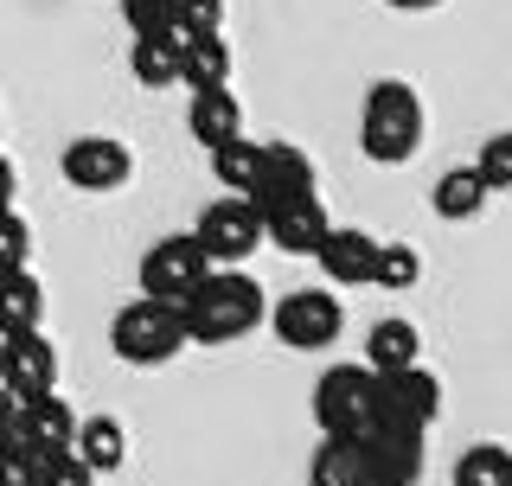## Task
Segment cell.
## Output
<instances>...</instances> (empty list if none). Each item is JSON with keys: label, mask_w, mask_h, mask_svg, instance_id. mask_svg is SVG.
Returning <instances> with one entry per match:
<instances>
[{"label": "cell", "mask_w": 512, "mask_h": 486, "mask_svg": "<svg viewBox=\"0 0 512 486\" xmlns=\"http://www.w3.org/2000/svg\"><path fill=\"white\" fill-rule=\"evenodd\" d=\"M32 486H96V474L71 455V448H52V455H39V480Z\"/></svg>", "instance_id": "30"}, {"label": "cell", "mask_w": 512, "mask_h": 486, "mask_svg": "<svg viewBox=\"0 0 512 486\" xmlns=\"http://www.w3.org/2000/svg\"><path fill=\"white\" fill-rule=\"evenodd\" d=\"M109 346H116V359H122V365H135V371L173 365V359L186 352L180 307H173V301H154V295L128 301L122 314H116V327H109Z\"/></svg>", "instance_id": "3"}, {"label": "cell", "mask_w": 512, "mask_h": 486, "mask_svg": "<svg viewBox=\"0 0 512 486\" xmlns=\"http://www.w3.org/2000/svg\"><path fill=\"white\" fill-rule=\"evenodd\" d=\"M128 32H173V0H122Z\"/></svg>", "instance_id": "32"}, {"label": "cell", "mask_w": 512, "mask_h": 486, "mask_svg": "<svg viewBox=\"0 0 512 486\" xmlns=\"http://www.w3.org/2000/svg\"><path fill=\"white\" fill-rule=\"evenodd\" d=\"M416 352H423V333L410 327V320H378L372 333H365V359L372 371H397V365H416Z\"/></svg>", "instance_id": "23"}, {"label": "cell", "mask_w": 512, "mask_h": 486, "mask_svg": "<svg viewBox=\"0 0 512 486\" xmlns=\"http://www.w3.org/2000/svg\"><path fill=\"white\" fill-rule=\"evenodd\" d=\"M13 416H20V403H13L7 391H0V442H7V435H13Z\"/></svg>", "instance_id": "34"}, {"label": "cell", "mask_w": 512, "mask_h": 486, "mask_svg": "<svg viewBox=\"0 0 512 486\" xmlns=\"http://www.w3.org/2000/svg\"><path fill=\"white\" fill-rule=\"evenodd\" d=\"M384 7H397V13H429V7H442V0H384Z\"/></svg>", "instance_id": "35"}, {"label": "cell", "mask_w": 512, "mask_h": 486, "mask_svg": "<svg viewBox=\"0 0 512 486\" xmlns=\"http://www.w3.org/2000/svg\"><path fill=\"white\" fill-rule=\"evenodd\" d=\"M180 84L186 90L231 84V45H224V32H192V39H180Z\"/></svg>", "instance_id": "19"}, {"label": "cell", "mask_w": 512, "mask_h": 486, "mask_svg": "<svg viewBox=\"0 0 512 486\" xmlns=\"http://www.w3.org/2000/svg\"><path fill=\"white\" fill-rule=\"evenodd\" d=\"M13 192H20V173H13V160L0 154V212H7V205H13Z\"/></svg>", "instance_id": "33"}, {"label": "cell", "mask_w": 512, "mask_h": 486, "mask_svg": "<svg viewBox=\"0 0 512 486\" xmlns=\"http://www.w3.org/2000/svg\"><path fill=\"white\" fill-rule=\"evenodd\" d=\"M487 199H493V192L480 186L474 167H448L436 180V199H429V205H436V218H448V224H468V218L487 212Z\"/></svg>", "instance_id": "21"}, {"label": "cell", "mask_w": 512, "mask_h": 486, "mask_svg": "<svg viewBox=\"0 0 512 486\" xmlns=\"http://www.w3.org/2000/svg\"><path fill=\"white\" fill-rule=\"evenodd\" d=\"M205 154H212V173H218V186H224V192H244V186H250V173H256V154H263V141L231 135V141H218V148H205Z\"/></svg>", "instance_id": "25"}, {"label": "cell", "mask_w": 512, "mask_h": 486, "mask_svg": "<svg viewBox=\"0 0 512 486\" xmlns=\"http://www.w3.org/2000/svg\"><path fill=\"white\" fill-rule=\"evenodd\" d=\"M352 442H359V461H365V486H416L423 480V429L372 423Z\"/></svg>", "instance_id": "8"}, {"label": "cell", "mask_w": 512, "mask_h": 486, "mask_svg": "<svg viewBox=\"0 0 512 486\" xmlns=\"http://www.w3.org/2000/svg\"><path fill=\"white\" fill-rule=\"evenodd\" d=\"M128 71H135L141 90H173L180 84V32H135Z\"/></svg>", "instance_id": "17"}, {"label": "cell", "mask_w": 512, "mask_h": 486, "mask_svg": "<svg viewBox=\"0 0 512 486\" xmlns=\"http://www.w3.org/2000/svg\"><path fill=\"white\" fill-rule=\"evenodd\" d=\"M308 486H365V461L352 435H320L314 461H308Z\"/></svg>", "instance_id": "22"}, {"label": "cell", "mask_w": 512, "mask_h": 486, "mask_svg": "<svg viewBox=\"0 0 512 486\" xmlns=\"http://www.w3.org/2000/svg\"><path fill=\"white\" fill-rule=\"evenodd\" d=\"M423 282V256L410 243H378V269H372V288H391V295H410Z\"/></svg>", "instance_id": "26"}, {"label": "cell", "mask_w": 512, "mask_h": 486, "mask_svg": "<svg viewBox=\"0 0 512 486\" xmlns=\"http://www.w3.org/2000/svg\"><path fill=\"white\" fill-rule=\"evenodd\" d=\"M301 192H314V160L301 148H288V141H263V154H256V173L244 186V205L256 218H269L276 205L301 199Z\"/></svg>", "instance_id": "9"}, {"label": "cell", "mask_w": 512, "mask_h": 486, "mask_svg": "<svg viewBox=\"0 0 512 486\" xmlns=\"http://www.w3.org/2000/svg\"><path fill=\"white\" fill-rule=\"evenodd\" d=\"M455 486H512V448L500 442H474L455 461Z\"/></svg>", "instance_id": "24"}, {"label": "cell", "mask_w": 512, "mask_h": 486, "mask_svg": "<svg viewBox=\"0 0 512 486\" xmlns=\"http://www.w3.org/2000/svg\"><path fill=\"white\" fill-rule=\"evenodd\" d=\"M327 205H320V192H301V199L276 205V212L263 218V243H276L282 256H314V243L327 237Z\"/></svg>", "instance_id": "14"}, {"label": "cell", "mask_w": 512, "mask_h": 486, "mask_svg": "<svg viewBox=\"0 0 512 486\" xmlns=\"http://www.w3.org/2000/svg\"><path fill=\"white\" fill-rule=\"evenodd\" d=\"M474 173H480V186H487V192H512V135H493L487 148H480Z\"/></svg>", "instance_id": "28"}, {"label": "cell", "mask_w": 512, "mask_h": 486, "mask_svg": "<svg viewBox=\"0 0 512 486\" xmlns=\"http://www.w3.org/2000/svg\"><path fill=\"white\" fill-rule=\"evenodd\" d=\"M71 455L90 467V474H116L128 461V429L116 416H77V435H71Z\"/></svg>", "instance_id": "18"}, {"label": "cell", "mask_w": 512, "mask_h": 486, "mask_svg": "<svg viewBox=\"0 0 512 486\" xmlns=\"http://www.w3.org/2000/svg\"><path fill=\"white\" fill-rule=\"evenodd\" d=\"M13 435L32 448V455H52V448H71L77 435V410L64 403L58 391H39L20 403V416H13Z\"/></svg>", "instance_id": "15"}, {"label": "cell", "mask_w": 512, "mask_h": 486, "mask_svg": "<svg viewBox=\"0 0 512 486\" xmlns=\"http://www.w3.org/2000/svg\"><path fill=\"white\" fill-rule=\"evenodd\" d=\"M192 237H199V250H205L212 269H237L244 256H256V243H263V218H256L244 199H218V205L199 212Z\"/></svg>", "instance_id": "10"}, {"label": "cell", "mask_w": 512, "mask_h": 486, "mask_svg": "<svg viewBox=\"0 0 512 486\" xmlns=\"http://www.w3.org/2000/svg\"><path fill=\"white\" fill-rule=\"evenodd\" d=\"M359 148L378 167H404L423 148V103H416L410 84L384 77V84L365 90V116H359Z\"/></svg>", "instance_id": "2"}, {"label": "cell", "mask_w": 512, "mask_h": 486, "mask_svg": "<svg viewBox=\"0 0 512 486\" xmlns=\"http://www.w3.org/2000/svg\"><path fill=\"white\" fill-rule=\"evenodd\" d=\"M372 391H378L372 365H327L320 384H314V423H320V435L372 429Z\"/></svg>", "instance_id": "4"}, {"label": "cell", "mask_w": 512, "mask_h": 486, "mask_svg": "<svg viewBox=\"0 0 512 486\" xmlns=\"http://www.w3.org/2000/svg\"><path fill=\"white\" fill-rule=\"evenodd\" d=\"M269 327H276V339H282L288 352H320V346L340 339L346 307H340V295H327V288H295V295L276 301Z\"/></svg>", "instance_id": "6"}, {"label": "cell", "mask_w": 512, "mask_h": 486, "mask_svg": "<svg viewBox=\"0 0 512 486\" xmlns=\"http://www.w3.org/2000/svg\"><path fill=\"white\" fill-rule=\"evenodd\" d=\"M186 128L199 148H218V141L244 135V103L231 96V84H212V90H192L186 103Z\"/></svg>", "instance_id": "16"}, {"label": "cell", "mask_w": 512, "mask_h": 486, "mask_svg": "<svg viewBox=\"0 0 512 486\" xmlns=\"http://www.w3.org/2000/svg\"><path fill=\"white\" fill-rule=\"evenodd\" d=\"M39 480V455L20 442V435H7L0 442V486H32Z\"/></svg>", "instance_id": "31"}, {"label": "cell", "mask_w": 512, "mask_h": 486, "mask_svg": "<svg viewBox=\"0 0 512 486\" xmlns=\"http://www.w3.org/2000/svg\"><path fill=\"white\" fill-rule=\"evenodd\" d=\"M314 263L333 288H372L378 269V237L372 231H352V224H327V237L314 243Z\"/></svg>", "instance_id": "13"}, {"label": "cell", "mask_w": 512, "mask_h": 486, "mask_svg": "<svg viewBox=\"0 0 512 486\" xmlns=\"http://www.w3.org/2000/svg\"><path fill=\"white\" fill-rule=\"evenodd\" d=\"M442 416V378L416 365H397V371H378V391H372V423H397V429H423Z\"/></svg>", "instance_id": "5"}, {"label": "cell", "mask_w": 512, "mask_h": 486, "mask_svg": "<svg viewBox=\"0 0 512 486\" xmlns=\"http://www.w3.org/2000/svg\"><path fill=\"white\" fill-rule=\"evenodd\" d=\"M58 173L77 192H122L135 180V154H128V141H116V135H77L71 148H64Z\"/></svg>", "instance_id": "12"}, {"label": "cell", "mask_w": 512, "mask_h": 486, "mask_svg": "<svg viewBox=\"0 0 512 486\" xmlns=\"http://www.w3.org/2000/svg\"><path fill=\"white\" fill-rule=\"evenodd\" d=\"M0 391L13 403L39 397V391H58V352L39 327L26 333H0Z\"/></svg>", "instance_id": "11"}, {"label": "cell", "mask_w": 512, "mask_h": 486, "mask_svg": "<svg viewBox=\"0 0 512 486\" xmlns=\"http://www.w3.org/2000/svg\"><path fill=\"white\" fill-rule=\"evenodd\" d=\"M205 250H199V237H160V243H148L141 250V295H154V301H173L180 307L192 288L205 282Z\"/></svg>", "instance_id": "7"}, {"label": "cell", "mask_w": 512, "mask_h": 486, "mask_svg": "<svg viewBox=\"0 0 512 486\" xmlns=\"http://www.w3.org/2000/svg\"><path fill=\"white\" fill-rule=\"evenodd\" d=\"M45 320V288L32 269H0V333H26Z\"/></svg>", "instance_id": "20"}, {"label": "cell", "mask_w": 512, "mask_h": 486, "mask_svg": "<svg viewBox=\"0 0 512 486\" xmlns=\"http://www.w3.org/2000/svg\"><path fill=\"white\" fill-rule=\"evenodd\" d=\"M263 314H269L263 288H256L244 269H205V282L180 301L186 346H231V339H244Z\"/></svg>", "instance_id": "1"}, {"label": "cell", "mask_w": 512, "mask_h": 486, "mask_svg": "<svg viewBox=\"0 0 512 486\" xmlns=\"http://www.w3.org/2000/svg\"><path fill=\"white\" fill-rule=\"evenodd\" d=\"M173 32H224V0H173Z\"/></svg>", "instance_id": "29"}, {"label": "cell", "mask_w": 512, "mask_h": 486, "mask_svg": "<svg viewBox=\"0 0 512 486\" xmlns=\"http://www.w3.org/2000/svg\"><path fill=\"white\" fill-rule=\"evenodd\" d=\"M0 269H32V224L13 212H0Z\"/></svg>", "instance_id": "27"}]
</instances>
